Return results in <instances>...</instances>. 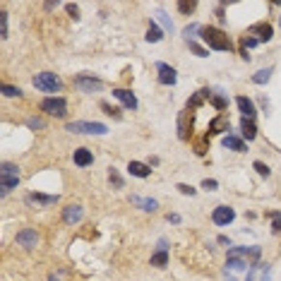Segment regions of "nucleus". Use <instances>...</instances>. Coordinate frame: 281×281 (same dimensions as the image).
<instances>
[{
	"mask_svg": "<svg viewBox=\"0 0 281 281\" xmlns=\"http://www.w3.org/2000/svg\"><path fill=\"white\" fill-rule=\"evenodd\" d=\"M178 190H180L183 195H190V197H192V195L197 192V190H195L192 185H185V183H178Z\"/></svg>",
	"mask_w": 281,
	"mask_h": 281,
	"instance_id": "obj_34",
	"label": "nucleus"
},
{
	"mask_svg": "<svg viewBox=\"0 0 281 281\" xmlns=\"http://www.w3.org/2000/svg\"><path fill=\"white\" fill-rule=\"evenodd\" d=\"M200 39H202L209 48H214V51H231V48H233L231 39H228L219 27H202V29H200Z\"/></svg>",
	"mask_w": 281,
	"mask_h": 281,
	"instance_id": "obj_1",
	"label": "nucleus"
},
{
	"mask_svg": "<svg viewBox=\"0 0 281 281\" xmlns=\"http://www.w3.org/2000/svg\"><path fill=\"white\" fill-rule=\"evenodd\" d=\"M156 17H159V22L163 24V29H166V31H173V24H171V17H168V15H166L163 10H159V12H156Z\"/></svg>",
	"mask_w": 281,
	"mask_h": 281,
	"instance_id": "obj_26",
	"label": "nucleus"
},
{
	"mask_svg": "<svg viewBox=\"0 0 281 281\" xmlns=\"http://www.w3.org/2000/svg\"><path fill=\"white\" fill-rule=\"evenodd\" d=\"M269 216L274 219V223H272V231H274V233H281V211H269Z\"/></svg>",
	"mask_w": 281,
	"mask_h": 281,
	"instance_id": "obj_30",
	"label": "nucleus"
},
{
	"mask_svg": "<svg viewBox=\"0 0 281 281\" xmlns=\"http://www.w3.org/2000/svg\"><path fill=\"white\" fill-rule=\"evenodd\" d=\"M168 265V252L159 250L156 255H151V267H166Z\"/></svg>",
	"mask_w": 281,
	"mask_h": 281,
	"instance_id": "obj_23",
	"label": "nucleus"
},
{
	"mask_svg": "<svg viewBox=\"0 0 281 281\" xmlns=\"http://www.w3.org/2000/svg\"><path fill=\"white\" fill-rule=\"evenodd\" d=\"M58 202V195H41V192H31L27 195V205H39V207H51Z\"/></svg>",
	"mask_w": 281,
	"mask_h": 281,
	"instance_id": "obj_12",
	"label": "nucleus"
},
{
	"mask_svg": "<svg viewBox=\"0 0 281 281\" xmlns=\"http://www.w3.org/2000/svg\"><path fill=\"white\" fill-rule=\"evenodd\" d=\"M195 7H197V2H195V0H190V2H178V10H180L183 15H190V12H195Z\"/></svg>",
	"mask_w": 281,
	"mask_h": 281,
	"instance_id": "obj_29",
	"label": "nucleus"
},
{
	"mask_svg": "<svg viewBox=\"0 0 281 281\" xmlns=\"http://www.w3.org/2000/svg\"><path fill=\"white\" fill-rule=\"evenodd\" d=\"M269 77H272V68H267V70H257L255 74H252V82H255V84H267Z\"/></svg>",
	"mask_w": 281,
	"mask_h": 281,
	"instance_id": "obj_24",
	"label": "nucleus"
},
{
	"mask_svg": "<svg viewBox=\"0 0 281 281\" xmlns=\"http://www.w3.org/2000/svg\"><path fill=\"white\" fill-rule=\"evenodd\" d=\"M144 39H147L149 44H156V41H161V39H163V31H161L154 22H149V31H147V36H144Z\"/></svg>",
	"mask_w": 281,
	"mask_h": 281,
	"instance_id": "obj_22",
	"label": "nucleus"
},
{
	"mask_svg": "<svg viewBox=\"0 0 281 281\" xmlns=\"http://www.w3.org/2000/svg\"><path fill=\"white\" fill-rule=\"evenodd\" d=\"M252 166H255V171H257L260 176H269V166H265L262 161H255Z\"/></svg>",
	"mask_w": 281,
	"mask_h": 281,
	"instance_id": "obj_33",
	"label": "nucleus"
},
{
	"mask_svg": "<svg viewBox=\"0 0 281 281\" xmlns=\"http://www.w3.org/2000/svg\"><path fill=\"white\" fill-rule=\"evenodd\" d=\"M65 128H68V133H77V135H106L108 133V128L104 123H89V120L68 123Z\"/></svg>",
	"mask_w": 281,
	"mask_h": 281,
	"instance_id": "obj_4",
	"label": "nucleus"
},
{
	"mask_svg": "<svg viewBox=\"0 0 281 281\" xmlns=\"http://www.w3.org/2000/svg\"><path fill=\"white\" fill-rule=\"evenodd\" d=\"M72 159H74V163L77 166H91L94 163V154L89 151V149H84V147H79V149H74V154H72Z\"/></svg>",
	"mask_w": 281,
	"mask_h": 281,
	"instance_id": "obj_15",
	"label": "nucleus"
},
{
	"mask_svg": "<svg viewBox=\"0 0 281 281\" xmlns=\"http://www.w3.org/2000/svg\"><path fill=\"white\" fill-rule=\"evenodd\" d=\"M82 214H84V211H82L79 205H70V207L63 209V221H65V223H79V221H82Z\"/></svg>",
	"mask_w": 281,
	"mask_h": 281,
	"instance_id": "obj_16",
	"label": "nucleus"
},
{
	"mask_svg": "<svg viewBox=\"0 0 281 281\" xmlns=\"http://www.w3.org/2000/svg\"><path fill=\"white\" fill-rule=\"evenodd\" d=\"M65 10H68V15H70V17H74V19L79 17V7H77V5L68 2V5H65Z\"/></svg>",
	"mask_w": 281,
	"mask_h": 281,
	"instance_id": "obj_37",
	"label": "nucleus"
},
{
	"mask_svg": "<svg viewBox=\"0 0 281 281\" xmlns=\"http://www.w3.org/2000/svg\"><path fill=\"white\" fill-rule=\"evenodd\" d=\"M74 87L77 89H82V91H99V89H104V82L101 79H96L94 74H79L77 79H74Z\"/></svg>",
	"mask_w": 281,
	"mask_h": 281,
	"instance_id": "obj_7",
	"label": "nucleus"
},
{
	"mask_svg": "<svg viewBox=\"0 0 281 281\" xmlns=\"http://www.w3.org/2000/svg\"><path fill=\"white\" fill-rule=\"evenodd\" d=\"M128 171H130L135 178H147V176L151 173V168H149L147 163H140V161H130V163H128Z\"/></svg>",
	"mask_w": 281,
	"mask_h": 281,
	"instance_id": "obj_19",
	"label": "nucleus"
},
{
	"mask_svg": "<svg viewBox=\"0 0 281 281\" xmlns=\"http://www.w3.org/2000/svg\"><path fill=\"white\" fill-rule=\"evenodd\" d=\"M156 72H159V82L161 84H176L178 82L176 70L171 65H166V63H156Z\"/></svg>",
	"mask_w": 281,
	"mask_h": 281,
	"instance_id": "obj_11",
	"label": "nucleus"
},
{
	"mask_svg": "<svg viewBox=\"0 0 281 281\" xmlns=\"http://www.w3.org/2000/svg\"><path fill=\"white\" fill-rule=\"evenodd\" d=\"M17 245H22V248H34L36 245V240H39V236H36V231L34 228H24V231H19L17 233Z\"/></svg>",
	"mask_w": 281,
	"mask_h": 281,
	"instance_id": "obj_13",
	"label": "nucleus"
},
{
	"mask_svg": "<svg viewBox=\"0 0 281 281\" xmlns=\"http://www.w3.org/2000/svg\"><path fill=\"white\" fill-rule=\"evenodd\" d=\"M0 168H2L0 171V188H2V197H5L12 188H17V183H19V168L15 163H10V161H5Z\"/></svg>",
	"mask_w": 281,
	"mask_h": 281,
	"instance_id": "obj_2",
	"label": "nucleus"
},
{
	"mask_svg": "<svg viewBox=\"0 0 281 281\" xmlns=\"http://www.w3.org/2000/svg\"><path fill=\"white\" fill-rule=\"evenodd\" d=\"M240 135H243L245 140H255V137H257V125H255L252 118H243V120H240Z\"/></svg>",
	"mask_w": 281,
	"mask_h": 281,
	"instance_id": "obj_17",
	"label": "nucleus"
},
{
	"mask_svg": "<svg viewBox=\"0 0 281 281\" xmlns=\"http://www.w3.org/2000/svg\"><path fill=\"white\" fill-rule=\"evenodd\" d=\"M221 144L226 147V149H233V151H245V142L240 140V137H236V135H226Z\"/></svg>",
	"mask_w": 281,
	"mask_h": 281,
	"instance_id": "obj_20",
	"label": "nucleus"
},
{
	"mask_svg": "<svg viewBox=\"0 0 281 281\" xmlns=\"http://www.w3.org/2000/svg\"><path fill=\"white\" fill-rule=\"evenodd\" d=\"M0 24H2V39H7V12H0Z\"/></svg>",
	"mask_w": 281,
	"mask_h": 281,
	"instance_id": "obj_36",
	"label": "nucleus"
},
{
	"mask_svg": "<svg viewBox=\"0 0 281 281\" xmlns=\"http://www.w3.org/2000/svg\"><path fill=\"white\" fill-rule=\"evenodd\" d=\"M113 96L125 106V108H130V111H135L137 108V96L130 91V89H113Z\"/></svg>",
	"mask_w": 281,
	"mask_h": 281,
	"instance_id": "obj_10",
	"label": "nucleus"
},
{
	"mask_svg": "<svg viewBox=\"0 0 281 281\" xmlns=\"http://www.w3.org/2000/svg\"><path fill=\"white\" fill-rule=\"evenodd\" d=\"M101 108L106 111V116H111V118H120V111H118V108H111V106H108L106 101L101 104Z\"/></svg>",
	"mask_w": 281,
	"mask_h": 281,
	"instance_id": "obj_32",
	"label": "nucleus"
},
{
	"mask_svg": "<svg viewBox=\"0 0 281 281\" xmlns=\"http://www.w3.org/2000/svg\"><path fill=\"white\" fill-rule=\"evenodd\" d=\"M48 281H56V279H48Z\"/></svg>",
	"mask_w": 281,
	"mask_h": 281,
	"instance_id": "obj_41",
	"label": "nucleus"
},
{
	"mask_svg": "<svg viewBox=\"0 0 281 281\" xmlns=\"http://www.w3.org/2000/svg\"><path fill=\"white\" fill-rule=\"evenodd\" d=\"M2 94H5V96H19L22 89H19V87H12V84H2Z\"/></svg>",
	"mask_w": 281,
	"mask_h": 281,
	"instance_id": "obj_31",
	"label": "nucleus"
},
{
	"mask_svg": "<svg viewBox=\"0 0 281 281\" xmlns=\"http://www.w3.org/2000/svg\"><path fill=\"white\" fill-rule=\"evenodd\" d=\"M168 221H173V223H178V221H180V216H178V214H168Z\"/></svg>",
	"mask_w": 281,
	"mask_h": 281,
	"instance_id": "obj_40",
	"label": "nucleus"
},
{
	"mask_svg": "<svg viewBox=\"0 0 281 281\" xmlns=\"http://www.w3.org/2000/svg\"><path fill=\"white\" fill-rule=\"evenodd\" d=\"M250 34H252V39H257V41H272V36H274V29H272V24L269 22H257V24H252L250 27Z\"/></svg>",
	"mask_w": 281,
	"mask_h": 281,
	"instance_id": "obj_8",
	"label": "nucleus"
},
{
	"mask_svg": "<svg viewBox=\"0 0 281 281\" xmlns=\"http://www.w3.org/2000/svg\"><path fill=\"white\" fill-rule=\"evenodd\" d=\"M211 219H214V223H216V226H228V223L236 219V211L231 209V207H226V205H221V207H216V209H214Z\"/></svg>",
	"mask_w": 281,
	"mask_h": 281,
	"instance_id": "obj_9",
	"label": "nucleus"
},
{
	"mask_svg": "<svg viewBox=\"0 0 281 281\" xmlns=\"http://www.w3.org/2000/svg\"><path fill=\"white\" fill-rule=\"evenodd\" d=\"M236 104H238V108H240L243 118H252V120H255L257 111H255V104H252L248 96H238V99H236Z\"/></svg>",
	"mask_w": 281,
	"mask_h": 281,
	"instance_id": "obj_14",
	"label": "nucleus"
},
{
	"mask_svg": "<svg viewBox=\"0 0 281 281\" xmlns=\"http://www.w3.org/2000/svg\"><path fill=\"white\" fill-rule=\"evenodd\" d=\"M41 111L48 113V116H56V118H65L68 116V104H65L63 96H51V99L41 101Z\"/></svg>",
	"mask_w": 281,
	"mask_h": 281,
	"instance_id": "obj_5",
	"label": "nucleus"
},
{
	"mask_svg": "<svg viewBox=\"0 0 281 281\" xmlns=\"http://www.w3.org/2000/svg\"><path fill=\"white\" fill-rule=\"evenodd\" d=\"M27 125H29V128H36V130H41L46 123H44L41 118H29V120H27Z\"/></svg>",
	"mask_w": 281,
	"mask_h": 281,
	"instance_id": "obj_35",
	"label": "nucleus"
},
{
	"mask_svg": "<svg viewBox=\"0 0 281 281\" xmlns=\"http://www.w3.org/2000/svg\"><path fill=\"white\" fill-rule=\"evenodd\" d=\"M34 87H36L39 91L56 94V91H60V89H63V82H60L53 72H39V74L34 77Z\"/></svg>",
	"mask_w": 281,
	"mask_h": 281,
	"instance_id": "obj_3",
	"label": "nucleus"
},
{
	"mask_svg": "<svg viewBox=\"0 0 281 281\" xmlns=\"http://www.w3.org/2000/svg\"><path fill=\"white\" fill-rule=\"evenodd\" d=\"M188 46H190V51H192L195 56H200V58H207V56H209V51H207V48H202V46H200V44H195V41H190Z\"/></svg>",
	"mask_w": 281,
	"mask_h": 281,
	"instance_id": "obj_27",
	"label": "nucleus"
},
{
	"mask_svg": "<svg viewBox=\"0 0 281 281\" xmlns=\"http://www.w3.org/2000/svg\"><path fill=\"white\" fill-rule=\"evenodd\" d=\"M260 255H262V250L257 245H252V248H231L228 250V257H243L245 262H250V267L260 260Z\"/></svg>",
	"mask_w": 281,
	"mask_h": 281,
	"instance_id": "obj_6",
	"label": "nucleus"
},
{
	"mask_svg": "<svg viewBox=\"0 0 281 281\" xmlns=\"http://www.w3.org/2000/svg\"><path fill=\"white\" fill-rule=\"evenodd\" d=\"M108 180H111V185H116V188H123V185H125V183H123V178H120V173H118L116 168H111Z\"/></svg>",
	"mask_w": 281,
	"mask_h": 281,
	"instance_id": "obj_28",
	"label": "nucleus"
},
{
	"mask_svg": "<svg viewBox=\"0 0 281 281\" xmlns=\"http://www.w3.org/2000/svg\"><path fill=\"white\" fill-rule=\"evenodd\" d=\"M200 29H202V27H200V24H188V27H185V29H183V36H185V39H188V44H190V41H192V39H195V34H197V31H200Z\"/></svg>",
	"mask_w": 281,
	"mask_h": 281,
	"instance_id": "obj_25",
	"label": "nucleus"
},
{
	"mask_svg": "<svg viewBox=\"0 0 281 281\" xmlns=\"http://www.w3.org/2000/svg\"><path fill=\"white\" fill-rule=\"evenodd\" d=\"M133 205H137V207L144 211H154L159 207L156 200H151V197H137V195H133Z\"/></svg>",
	"mask_w": 281,
	"mask_h": 281,
	"instance_id": "obj_21",
	"label": "nucleus"
},
{
	"mask_svg": "<svg viewBox=\"0 0 281 281\" xmlns=\"http://www.w3.org/2000/svg\"><path fill=\"white\" fill-rule=\"evenodd\" d=\"M202 188H205V190H216V188H219V183L207 178V180H202Z\"/></svg>",
	"mask_w": 281,
	"mask_h": 281,
	"instance_id": "obj_39",
	"label": "nucleus"
},
{
	"mask_svg": "<svg viewBox=\"0 0 281 281\" xmlns=\"http://www.w3.org/2000/svg\"><path fill=\"white\" fill-rule=\"evenodd\" d=\"M228 128H231V123H228V118L226 116H216L214 120L209 123V135H214V133H228Z\"/></svg>",
	"mask_w": 281,
	"mask_h": 281,
	"instance_id": "obj_18",
	"label": "nucleus"
},
{
	"mask_svg": "<svg viewBox=\"0 0 281 281\" xmlns=\"http://www.w3.org/2000/svg\"><path fill=\"white\" fill-rule=\"evenodd\" d=\"M257 44H260V41L252 39V36H245V39H243V48H252V46H257Z\"/></svg>",
	"mask_w": 281,
	"mask_h": 281,
	"instance_id": "obj_38",
	"label": "nucleus"
}]
</instances>
